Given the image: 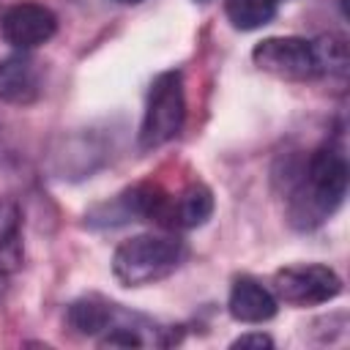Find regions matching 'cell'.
Masks as SVG:
<instances>
[{"mask_svg":"<svg viewBox=\"0 0 350 350\" xmlns=\"http://www.w3.org/2000/svg\"><path fill=\"white\" fill-rule=\"evenodd\" d=\"M276 301L293 304V306H314L336 298L342 293V279L336 271L320 262H301L279 268L271 279Z\"/></svg>","mask_w":350,"mask_h":350,"instance_id":"5b68a950","label":"cell"},{"mask_svg":"<svg viewBox=\"0 0 350 350\" xmlns=\"http://www.w3.org/2000/svg\"><path fill=\"white\" fill-rule=\"evenodd\" d=\"M57 30V16L41 3H16L0 19V33L5 44L19 52L46 44Z\"/></svg>","mask_w":350,"mask_h":350,"instance_id":"8992f818","label":"cell"},{"mask_svg":"<svg viewBox=\"0 0 350 350\" xmlns=\"http://www.w3.org/2000/svg\"><path fill=\"white\" fill-rule=\"evenodd\" d=\"M22 257V213L14 200L0 197V273L19 271Z\"/></svg>","mask_w":350,"mask_h":350,"instance_id":"8fae6325","label":"cell"},{"mask_svg":"<svg viewBox=\"0 0 350 350\" xmlns=\"http://www.w3.org/2000/svg\"><path fill=\"white\" fill-rule=\"evenodd\" d=\"M347 191V159L334 145H320L290 194L287 216L298 230H312L323 224L345 200Z\"/></svg>","mask_w":350,"mask_h":350,"instance_id":"6da1fadb","label":"cell"},{"mask_svg":"<svg viewBox=\"0 0 350 350\" xmlns=\"http://www.w3.org/2000/svg\"><path fill=\"white\" fill-rule=\"evenodd\" d=\"M41 96V66L27 52L0 60V101L27 107Z\"/></svg>","mask_w":350,"mask_h":350,"instance_id":"ba28073f","label":"cell"},{"mask_svg":"<svg viewBox=\"0 0 350 350\" xmlns=\"http://www.w3.org/2000/svg\"><path fill=\"white\" fill-rule=\"evenodd\" d=\"M227 309L238 323H265L276 314V295L252 276H238L230 287Z\"/></svg>","mask_w":350,"mask_h":350,"instance_id":"9c48e42d","label":"cell"},{"mask_svg":"<svg viewBox=\"0 0 350 350\" xmlns=\"http://www.w3.org/2000/svg\"><path fill=\"white\" fill-rule=\"evenodd\" d=\"M232 347H273V339L268 334H243L232 342Z\"/></svg>","mask_w":350,"mask_h":350,"instance_id":"4fadbf2b","label":"cell"},{"mask_svg":"<svg viewBox=\"0 0 350 350\" xmlns=\"http://www.w3.org/2000/svg\"><path fill=\"white\" fill-rule=\"evenodd\" d=\"M252 60L260 71L279 77V79H290V82H306V79L323 77L314 41H306L298 36L262 38L252 49Z\"/></svg>","mask_w":350,"mask_h":350,"instance_id":"277c9868","label":"cell"},{"mask_svg":"<svg viewBox=\"0 0 350 350\" xmlns=\"http://www.w3.org/2000/svg\"><path fill=\"white\" fill-rule=\"evenodd\" d=\"M227 19L238 30H257L276 16V0H227Z\"/></svg>","mask_w":350,"mask_h":350,"instance_id":"7c38bea8","label":"cell"},{"mask_svg":"<svg viewBox=\"0 0 350 350\" xmlns=\"http://www.w3.org/2000/svg\"><path fill=\"white\" fill-rule=\"evenodd\" d=\"M186 257L183 241L175 235H134L112 254V273L126 287H145L167 279Z\"/></svg>","mask_w":350,"mask_h":350,"instance_id":"7a4b0ae2","label":"cell"},{"mask_svg":"<svg viewBox=\"0 0 350 350\" xmlns=\"http://www.w3.org/2000/svg\"><path fill=\"white\" fill-rule=\"evenodd\" d=\"M211 213H213V194L205 183L194 180L183 186L178 194L167 191L156 224L164 230H191V227L205 224Z\"/></svg>","mask_w":350,"mask_h":350,"instance_id":"52a82bcc","label":"cell"},{"mask_svg":"<svg viewBox=\"0 0 350 350\" xmlns=\"http://www.w3.org/2000/svg\"><path fill=\"white\" fill-rule=\"evenodd\" d=\"M120 317L123 312L118 309V304H109L101 295H85L68 306V325L82 336H98Z\"/></svg>","mask_w":350,"mask_h":350,"instance_id":"30bf717a","label":"cell"},{"mask_svg":"<svg viewBox=\"0 0 350 350\" xmlns=\"http://www.w3.org/2000/svg\"><path fill=\"white\" fill-rule=\"evenodd\" d=\"M186 120V96L180 71H164L150 82L148 104L139 126V145L159 148L175 139Z\"/></svg>","mask_w":350,"mask_h":350,"instance_id":"3957f363","label":"cell"},{"mask_svg":"<svg viewBox=\"0 0 350 350\" xmlns=\"http://www.w3.org/2000/svg\"><path fill=\"white\" fill-rule=\"evenodd\" d=\"M118 3H139V0H118Z\"/></svg>","mask_w":350,"mask_h":350,"instance_id":"5bb4252c","label":"cell"}]
</instances>
